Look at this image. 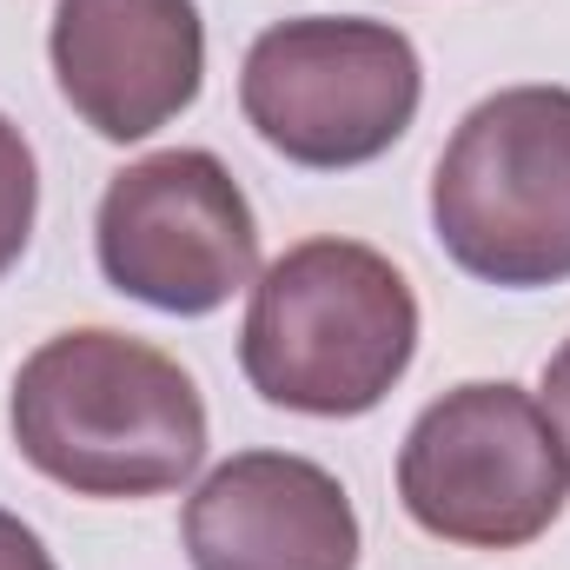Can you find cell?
<instances>
[{
  "instance_id": "6da1fadb",
  "label": "cell",
  "mask_w": 570,
  "mask_h": 570,
  "mask_svg": "<svg viewBox=\"0 0 570 570\" xmlns=\"http://www.w3.org/2000/svg\"><path fill=\"white\" fill-rule=\"evenodd\" d=\"M13 451L73 498H166L206 458V399L179 358L114 325L47 338L7 399Z\"/></svg>"
},
{
  "instance_id": "7a4b0ae2",
  "label": "cell",
  "mask_w": 570,
  "mask_h": 570,
  "mask_svg": "<svg viewBox=\"0 0 570 570\" xmlns=\"http://www.w3.org/2000/svg\"><path fill=\"white\" fill-rule=\"evenodd\" d=\"M419 352V292L358 239H298L259 279L239 325L246 385L305 419H365Z\"/></svg>"
},
{
  "instance_id": "3957f363",
  "label": "cell",
  "mask_w": 570,
  "mask_h": 570,
  "mask_svg": "<svg viewBox=\"0 0 570 570\" xmlns=\"http://www.w3.org/2000/svg\"><path fill=\"white\" fill-rule=\"evenodd\" d=\"M431 233L484 285L570 279V87H504L458 120L431 173Z\"/></svg>"
},
{
  "instance_id": "277c9868",
  "label": "cell",
  "mask_w": 570,
  "mask_h": 570,
  "mask_svg": "<svg viewBox=\"0 0 570 570\" xmlns=\"http://www.w3.org/2000/svg\"><path fill=\"white\" fill-rule=\"evenodd\" d=\"M425 67L405 27L365 13H298L266 27L239 67L246 127L305 173H352L412 134Z\"/></svg>"
},
{
  "instance_id": "5b68a950",
  "label": "cell",
  "mask_w": 570,
  "mask_h": 570,
  "mask_svg": "<svg viewBox=\"0 0 570 570\" xmlns=\"http://www.w3.org/2000/svg\"><path fill=\"white\" fill-rule=\"evenodd\" d=\"M412 524L464 551H524L570 504V458L544 405L511 379L431 399L399 444Z\"/></svg>"
},
{
  "instance_id": "8992f818",
  "label": "cell",
  "mask_w": 570,
  "mask_h": 570,
  "mask_svg": "<svg viewBox=\"0 0 570 570\" xmlns=\"http://www.w3.org/2000/svg\"><path fill=\"white\" fill-rule=\"evenodd\" d=\"M94 253L120 298L206 318L259 279V219L219 153L166 146L107 179Z\"/></svg>"
},
{
  "instance_id": "52a82bcc",
  "label": "cell",
  "mask_w": 570,
  "mask_h": 570,
  "mask_svg": "<svg viewBox=\"0 0 570 570\" xmlns=\"http://www.w3.org/2000/svg\"><path fill=\"white\" fill-rule=\"evenodd\" d=\"M47 60L100 140L134 146L199 100L206 20L193 0H60Z\"/></svg>"
},
{
  "instance_id": "ba28073f",
  "label": "cell",
  "mask_w": 570,
  "mask_h": 570,
  "mask_svg": "<svg viewBox=\"0 0 570 570\" xmlns=\"http://www.w3.org/2000/svg\"><path fill=\"white\" fill-rule=\"evenodd\" d=\"M179 544L193 570H358V511L325 464L239 451L186 498Z\"/></svg>"
},
{
  "instance_id": "9c48e42d",
  "label": "cell",
  "mask_w": 570,
  "mask_h": 570,
  "mask_svg": "<svg viewBox=\"0 0 570 570\" xmlns=\"http://www.w3.org/2000/svg\"><path fill=\"white\" fill-rule=\"evenodd\" d=\"M33 213H40V166L27 134L0 114V279L20 266L27 239H33Z\"/></svg>"
},
{
  "instance_id": "30bf717a",
  "label": "cell",
  "mask_w": 570,
  "mask_h": 570,
  "mask_svg": "<svg viewBox=\"0 0 570 570\" xmlns=\"http://www.w3.org/2000/svg\"><path fill=\"white\" fill-rule=\"evenodd\" d=\"M0 570H60L53 564V551L40 544V531L20 524L13 511H0Z\"/></svg>"
},
{
  "instance_id": "8fae6325",
  "label": "cell",
  "mask_w": 570,
  "mask_h": 570,
  "mask_svg": "<svg viewBox=\"0 0 570 570\" xmlns=\"http://www.w3.org/2000/svg\"><path fill=\"white\" fill-rule=\"evenodd\" d=\"M538 405H544V419L558 425L564 458H570V338L551 352V365H544V392H538Z\"/></svg>"
}]
</instances>
